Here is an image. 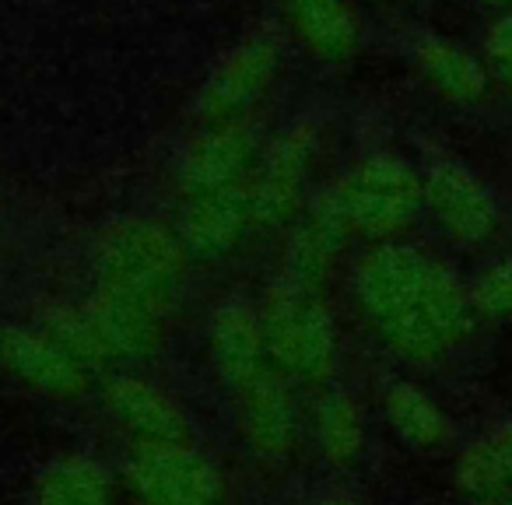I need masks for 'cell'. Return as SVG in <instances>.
<instances>
[{
    "label": "cell",
    "mask_w": 512,
    "mask_h": 505,
    "mask_svg": "<svg viewBox=\"0 0 512 505\" xmlns=\"http://www.w3.org/2000/svg\"><path fill=\"white\" fill-rule=\"evenodd\" d=\"M355 302L397 358L432 365L474 327L470 292L442 260L404 242H379L355 267Z\"/></svg>",
    "instance_id": "1"
},
{
    "label": "cell",
    "mask_w": 512,
    "mask_h": 505,
    "mask_svg": "<svg viewBox=\"0 0 512 505\" xmlns=\"http://www.w3.org/2000/svg\"><path fill=\"white\" fill-rule=\"evenodd\" d=\"M190 253L176 228L144 214H123L102 225L92 246V288L113 292L172 320L186 292Z\"/></svg>",
    "instance_id": "2"
},
{
    "label": "cell",
    "mask_w": 512,
    "mask_h": 505,
    "mask_svg": "<svg viewBox=\"0 0 512 505\" xmlns=\"http://www.w3.org/2000/svg\"><path fill=\"white\" fill-rule=\"evenodd\" d=\"M271 369L299 390L330 386L341 362V337L323 295L274 278L256 302Z\"/></svg>",
    "instance_id": "3"
},
{
    "label": "cell",
    "mask_w": 512,
    "mask_h": 505,
    "mask_svg": "<svg viewBox=\"0 0 512 505\" xmlns=\"http://www.w3.org/2000/svg\"><path fill=\"white\" fill-rule=\"evenodd\" d=\"M334 197L348 221L351 235L379 242H397L400 232L414 225L425 211V186L421 176L390 151H372L358 158L334 186Z\"/></svg>",
    "instance_id": "4"
},
{
    "label": "cell",
    "mask_w": 512,
    "mask_h": 505,
    "mask_svg": "<svg viewBox=\"0 0 512 505\" xmlns=\"http://www.w3.org/2000/svg\"><path fill=\"white\" fill-rule=\"evenodd\" d=\"M137 505H225L228 481L197 442L130 446L120 470Z\"/></svg>",
    "instance_id": "5"
},
{
    "label": "cell",
    "mask_w": 512,
    "mask_h": 505,
    "mask_svg": "<svg viewBox=\"0 0 512 505\" xmlns=\"http://www.w3.org/2000/svg\"><path fill=\"white\" fill-rule=\"evenodd\" d=\"M320 162V127L313 120H295L278 137L264 144V155L249 176V200H253L256 232L292 228L306 211L309 179Z\"/></svg>",
    "instance_id": "6"
},
{
    "label": "cell",
    "mask_w": 512,
    "mask_h": 505,
    "mask_svg": "<svg viewBox=\"0 0 512 505\" xmlns=\"http://www.w3.org/2000/svg\"><path fill=\"white\" fill-rule=\"evenodd\" d=\"M228 400L235 435L253 460L281 467L299 453L306 439V407L299 400V386L288 383L281 372L267 369L264 376L228 393Z\"/></svg>",
    "instance_id": "7"
},
{
    "label": "cell",
    "mask_w": 512,
    "mask_h": 505,
    "mask_svg": "<svg viewBox=\"0 0 512 505\" xmlns=\"http://www.w3.org/2000/svg\"><path fill=\"white\" fill-rule=\"evenodd\" d=\"M281 71V39L274 32H249L242 36L225 57L211 67L197 92V120L207 123H228L246 120L249 109L264 99L267 88L274 85Z\"/></svg>",
    "instance_id": "8"
},
{
    "label": "cell",
    "mask_w": 512,
    "mask_h": 505,
    "mask_svg": "<svg viewBox=\"0 0 512 505\" xmlns=\"http://www.w3.org/2000/svg\"><path fill=\"white\" fill-rule=\"evenodd\" d=\"M0 372L57 404L99 390V372L60 348L39 323H0Z\"/></svg>",
    "instance_id": "9"
},
{
    "label": "cell",
    "mask_w": 512,
    "mask_h": 505,
    "mask_svg": "<svg viewBox=\"0 0 512 505\" xmlns=\"http://www.w3.org/2000/svg\"><path fill=\"white\" fill-rule=\"evenodd\" d=\"M264 134L253 120L207 123L200 134L183 148L176 162V193L179 200L200 193L246 186L264 155Z\"/></svg>",
    "instance_id": "10"
},
{
    "label": "cell",
    "mask_w": 512,
    "mask_h": 505,
    "mask_svg": "<svg viewBox=\"0 0 512 505\" xmlns=\"http://www.w3.org/2000/svg\"><path fill=\"white\" fill-rule=\"evenodd\" d=\"M99 404L106 418L127 435L130 446L193 439L186 407L137 369H113L106 379H99Z\"/></svg>",
    "instance_id": "11"
},
{
    "label": "cell",
    "mask_w": 512,
    "mask_h": 505,
    "mask_svg": "<svg viewBox=\"0 0 512 505\" xmlns=\"http://www.w3.org/2000/svg\"><path fill=\"white\" fill-rule=\"evenodd\" d=\"M172 228L183 239L193 264H221V260L235 257L256 235L249 183L179 200Z\"/></svg>",
    "instance_id": "12"
},
{
    "label": "cell",
    "mask_w": 512,
    "mask_h": 505,
    "mask_svg": "<svg viewBox=\"0 0 512 505\" xmlns=\"http://www.w3.org/2000/svg\"><path fill=\"white\" fill-rule=\"evenodd\" d=\"M351 239L355 235H351L348 221H344L341 204H337L334 190L327 186V190L309 200L306 211L288 228L278 278L295 288H306V292L320 295Z\"/></svg>",
    "instance_id": "13"
},
{
    "label": "cell",
    "mask_w": 512,
    "mask_h": 505,
    "mask_svg": "<svg viewBox=\"0 0 512 505\" xmlns=\"http://www.w3.org/2000/svg\"><path fill=\"white\" fill-rule=\"evenodd\" d=\"M81 313L92 327L95 348L106 369H137L151 362L162 351L165 330H169V320H162L158 313L102 288H92L81 299Z\"/></svg>",
    "instance_id": "14"
},
{
    "label": "cell",
    "mask_w": 512,
    "mask_h": 505,
    "mask_svg": "<svg viewBox=\"0 0 512 505\" xmlns=\"http://www.w3.org/2000/svg\"><path fill=\"white\" fill-rule=\"evenodd\" d=\"M204 344L211 372L228 393L271 369L264 327H260V309H256V302L242 299V295H228L211 309Z\"/></svg>",
    "instance_id": "15"
},
{
    "label": "cell",
    "mask_w": 512,
    "mask_h": 505,
    "mask_svg": "<svg viewBox=\"0 0 512 505\" xmlns=\"http://www.w3.org/2000/svg\"><path fill=\"white\" fill-rule=\"evenodd\" d=\"M425 211L456 242H484L498 225V207L488 186L456 162H439L421 176Z\"/></svg>",
    "instance_id": "16"
},
{
    "label": "cell",
    "mask_w": 512,
    "mask_h": 505,
    "mask_svg": "<svg viewBox=\"0 0 512 505\" xmlns=\"http://www.w3.org/2000/svg\"><path fill=\"white\" fill-rule=\"evenodd\" d=\"M306 439L327 467H355L365 453V439H369L362 404L341 386L316 390L306 411Z\"/></svg>",
    "instance_id": "17"
},
{
    "label": "cell",
    "mask_w": 512,
    "mask_h": 505,
    "mask_svg": "<svg viewBox=\"0 0 512 505\" xmlns=\"http://www.w3.org/2000/svg\"><path fill=\"white\" fill-rule=\"evenodd\" d=\"M116 481L106 460L95 453H60L39 467L32 481V505H113Z\"/></svg>",
    "instance_id": "18"
},
{
    "label": "cell",
    "mask_w": 512,
    "mask_h": 505,
    "mask_svg": "<svg viewBox=\"0 0 512 505\" xmlns=\"http://www.w3.org/2000/svg\"><path fill=\"white\" fill-rule=\"evenodd\" d=\"M281 15L316 60L341 64L358 50L362 29L348 0H281Z\"/></svg>",
    "instance_id": "19"
},
{
    "label": "cell",
    "mask_w": 512,
    "mask_h": 505,
    "mask_svg": "<svg viewBox=\"0 0 512 505\" xmlns=\"http://www.w3.org/2000/svg\"><path fill=\"white\" fill-rule=\"evenodd\" d=\"M414 60H418L421 78L449 102H474L488 88V74H484L481 60L449 39L425 36L414 50Z\"/></svg>",
    "instance_id": "20"
},
{
    "label": "cell",
    "mask_w": 512,
    "mask_h": 505,
    "mask_svg": "<svg viewBox=\"0 0 512 505\" xmlns=\"http://www.w3.org/2000/svg\"><path fill=\"white\" fill-rule=\"evenodd\" d=\"M383 414L404 446L439 449L449 439V418L421 386L397 379L383 390Z\"/></svg>",
    "instance_id": "21"
},
{
    "label": "cell",
    "mask_w": 512,
    "mask_h": 505,
    "mask_svg": "<svg viewBox=\"0 0 512 505\" xmlns=\"http://www.w3.org/2000/svg\"><path fill=\"white\" fill-rule=\"evenodd\" d=\"M456 484L474 498L502 495V491L512 484L509 463L502 460V453H498L495 442H491L488 435L470 442V446L460 453V460H456Z\"/></svg>",
    "instance_id": "22"
},
{
    "label": "cell",
    "mask_w": 512,
    "mask_h": 505,
    "mask_svg": "<svg viewBox=\"0 0 512 505\" xmlns=\"http://www.w3.org/2000/svg\"><path fill=\"white\" fill-rule=\"evenodd\" d=\"M470 306L474 316H488V320L512 316V260H498L477 274V281L470 285Z\"/></svg>",
    "instance_id": "23"
},
{
    "label": "cell",
    "mask_w": 512,
    "mask_h": 505,
    "mask_svg": "<svg viewBox=\"0 0 512 505\" xmlns=\"http://www.w3.org/2000/svg\"><path fill=\"white\" fill-rule=\"evenodd\" d=\"M488 64L512 88V11L502 15L488 32Z\"/></svg>",
    "instance_id": "24"
},
{
    "label": "cell",
    "mask_w": 512,
    "mask_h": 505,
    "mask_svg": "<svg viewBox=\"0 0 512 505\" xmlns=\"http://www.w3.org/2000/svg\"><path fill=\"white\" fill-rule=\"evenodd\" d=\"M488 439L495 442V449L502 453V460L509 463V470H512V421H509V425H502V428H495Z\"/></svg>",
    "instance_id": "25"
},
{
    "label": "cell",
    "mask_w": 512,
    "mask_h": 505,
    "mask_svg": "<svg viewBox=\"0 0 512 505\" xmlns=\"http://www.w3.org/2000/svg\"><path fill=\"white\" fill-rule=\"evenodd\" d=\"M306 505H358V502L348 495H341V491H327V495H316L313 502H306Z\"/></svg>",
    "instance_id": "26"
},
{
    "label": "cell",
    "mask_w": 512,
    "mask_h": 505,
    "mask_svg": "<svg viewBox=\"0 0 512 505\" xmlns=\"http://www.w3.org/2000/svg\"><path fill=\"white\" fill-rule=\"evenodd\" d=\"M495 4H505V0H495Z\"/></svg>",
    "instance_id": "27"
},
{
    "label": "cell",
    "mask_w": 512,
    "mask_h": 505,
    "mask_svg": "<svg viewBox=\"0 0 512 505\" xmlns=\"http://www.w3.org/2000/svg\"><path fill=\"white\" fill-rule=\"evenodd\" d=\"M509 505H512V502H509Z\"/></svg>",
    "instance_id": "28"
}]
</instances>
